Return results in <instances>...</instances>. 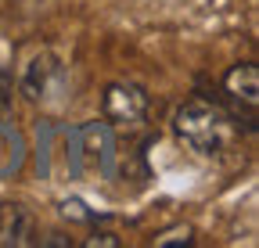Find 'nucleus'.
Wrapping results in <instances>:
<instances>
[{"instance_id":"nucleus-1","label":"nucleus","mask_w":259,"mask_h":248,"mask_svg":"<svg viewBox=\"0 0 259 248\" xmlns=\"http://www.w3.org/2000/svg\"><path fill=\"white\" fill-rule=\"evenodd\" d=\"M173 126H177L180 140L191 144L198 155H220L227 147V140H231V119H227L216 105L202 101V97L187 101L177 112Z\"/></svg>"},{"instance_id":"nucleus-3","label":"nucleus","mask_w":259,"mask_h":248,"mask_svg":"<svg viewBox=\"0 0 259 248\" xmlns=\"http://www.w3.org/2000/svg\"><path fill=\"white\" fill-rule=\"evenodd\" d=\"M36 244V220L22 205H0V248Z\"/></svg>"},{"instance_id":"nucleus-7","label":"nucleus","mask_w":259,"mask_h":248,"mask_svg":"<svg viewBox=\"0 0 259 248\" xmlns=\"http://www.w3.org/2000/svg\"><path fill=\"white\" fill-rule=\"evenodd\" d=\"M11 97V76H8V69L0 65V101H8Z\"/></svg>"},{"instance_id":"nucleus-6","label":"nucleus","mask_w":259,"mask_h":248,"mask_svg":"<svg viewBox=\"0 0 259 248\" xmlns=\"http://www.w3.org/2000/svg\"><path fill=\"white\" fill-rule=\"evenodd\" d=\"M83 244H87V248H97V244H101V248H115L119 241H115L112 234H94V237H87Z\"/></svg>"},{"instance_id":"nucleus-5","label":"nucleus","mask_w":259,"mask_h":248,"mask_svg":"<svg viewBox=\"0 0 259 248\" xmlns=\"http://www.w3.org/2000/svg\"><path fill=\"white\" fill-rule=\"evenodd\" d=\"M155 244H158V248H162V244H191V227H177V230H169V234H162Z\"/></svg>"},{"instance_id":"nucleus-4","label":"nucleus","mask_w":259,"mask_h":248,"mask_svg":"<svg viewBox=\"0 0 259 248\" xmlns=\"http://www.w3.org/2000/svg\"><path fill=\"white\" fill-rule=\"evenodd\" d=\"M223 90L234 101L255 108V101H259V69L248 65V61H245V65H234L231 72H227V79H223Z\"/></svg>"},{"instance_id":"nucleus-2","label":"nucleus","mask_w":259,"mask_h":248,"mask_svg":"<svg viewBox=\"0 0 259 248\" xmlns=\"http://www.w3.org/2000/svg\"><path fill=\"white\" fill-rule=\"evenodd\" d=\"M101 112H105V119L112 126H141L144 115H148V97L134 83H112L105 90Z\"/></svg>"}]
</instances>
